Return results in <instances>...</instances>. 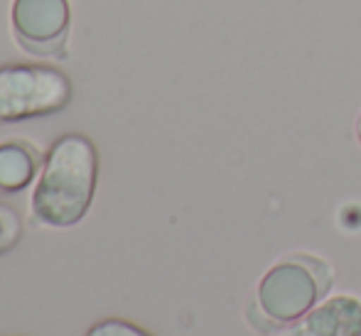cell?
Wrapping results in <instances>:
<instances>
[{
	"label": "cell",
	"mask_w": 361,
	"mask_h": 336,
	"mask_svg": "<svg viewBox=\"0 0 361 336\" xmlns=\"http://www.w3.org/2000/svg\"><path fill=\"white\" fill-rule=\"evenodd\" d=\"M74 84L49 64H3L0 67V123L57 116L72 104Z\"/></svg>",
	"instance_id": "cell-3"
},
{
	"label": "cell",
	"mask_w": 361,
	"mask_h": 336,
	"mask_svg": "<svg viewBox=\"0 0 361 336\" xmlns=\"http://www.w3.org/2000/svg\"><path fill=\"white\" fill-rule=\"evenodd\" d=\"M84 336H152L150 332H145L143 327L128 322V319H101L94 327L89 329Z\"/></svg>",
	"instance_id": "cell-8"
},
{
	"label": "cell",
	"mask_w": 361,
	"mask_h": 336,
	"mask_svg": "<svg viewBox=\"0 0 361 336\" xmlns=\"http://www.w3.org/2000/svg\"><path fill=\"white\" fill-rule=\"evenodd\" d=\"M332 287L334 270L324 258L312 253H290L258 280L246 317L256 332L273 336L324 302Z\"/></svg>",
	"instance_id": "cell-2"
},
{
	"label": "cell",
	"mask_w": 361,
	"mask_h": 336,
	"mask_svg": "<svg viewBox=\"0 0 361 336\" xmlns=\"http://www.w3.org/2000/svg\"><path fill=\"white\" fill-rule=\"evenodd\" d=\"M273 336H361V299L337 294Z\"/></svg>",
	"instance_id": "cell-5"
},
{
	"label": "cell",
	"mask_w": 361,
	"mask_h": 336,
	"mask_svg": "<svg viewBox=\"0 0 361 336\" xmlns=\"http://www.w3.org/2000/svg\"><path fill=\"white\" fill-rule=\"evenodd\" d=\"M10 27L23 52L39 59H67L72 35L69 0H13Z\"/></svg>",
	"instance_id": "cell-4"
},
{
	"label": "cell",
	"mask_w": 361,
	"mask_h": 336,
	"mask_svg": "<svg viewBox=\"0 0 361 336\" xmlns=\"http://www.w3.org/2000/svg\"><path fill=\"white\" fill-rule=\"evenodd\" d=\"M44 155L39 147L23 137L0 142V192L18 194L37 182Z\"/></svg>",
	"instance_id": "cell-6"
},
{
	"label": "cell",
	"mask_w": 361,
	"mask_h": 336,
	"mask_svg": "<svg viewBox=\"0 0 361 336\" xmlns=\"http://www.w3.org/2000/svg\"><path fill=\"white\" fill-rule=\"evenodd\" d=\"M354 130H357V140H359V145H361V113L357 116V125H354Z\"/></svg>",
	"instance_id": "cell-9"
},
{
	"label": "cell",
	"mask_w": 361,
	"mask_h": 336,
	"mask_svg": "<svg viewBox=\"0 0 361 336\" xmlns=\"http://www.w3.org/2000/svg\"><path fill=\"white\" fill-rule=\"evenodd\" d=\"M20 238H23V218L13 206L0 201V256L13 251Z\"/></svg>",
	"instance_id": "cell-7"
},
{
	"label": "cell",
	"mask_w": 361,
	"mask_h": 336,
	"mask_svg": "<svg viewBox=\"0 0 361 336\" xmlns=\"http://www.w3.org/2000/svg\"><path fill=\"white\" fill-rule=\"evenodd\" d=\"M99 187V150L81 133L49 145L30 197V216L42 228H72L89 213Z\"/></svg>",
	"instance_id": "cell-1"
}]
</instances>
